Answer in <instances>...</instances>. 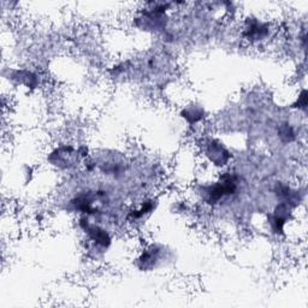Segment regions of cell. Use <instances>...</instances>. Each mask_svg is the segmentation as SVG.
<instances>
[{
	"instance_id": "1",
	"label": "cell",
	"mask_w": 308,
	"mask_h": 308,
	"mask_svg": "<svg viewBox=\"0 0 308 308\" xmlns=\"http://www.w3.org/2000/svg\"><path fill=\"white\" fill-rule=\"evenodd\" d=\"M237 189V178L236 176L230 174H225L220 177V180L209 187L206 190V200L208 204H217L221 199H224L227 195H231L236 192Z\"/></svg>"
},
{
	"instance_id": "2",
	"label": "cell",
	"mask_w": 308,
	"mask_h": 308,
	"mask_svg": "<svg viewBox=\"0 0 308 308\" xmlns=\"http://www.w3.org/2000/svg\"><path fill=\"white\" fill-rule=\"evenodd\" d=\"M81 226L86 230V233L88 234L89 239L97 243L98 246H100V247H104V248L109 247L111 243V237L106 230L101 229V227L99 226L91 225V224L88 223L87 218H82Z\"/></svg>"
},
{
	"instance_id": "3",
	"label": "cell",
	"mask_w": 308,
	"mask_h": 308,
	"mask_svg": "<svg viewBox=\"0 0 308 308\" xmlns=\"http://www.w3.org/2000/svg\"><path fill=\"white\" fill-rule=\"evenodd\" d=\"M207 157L215 165L220 166L226 164L230 158V153L223 146V143L218 142V141H212V142L208 143Z\"/></svg>"
},
{
	"instance_id": "4",
	"label": "cell",
	"mask_w": 308,
	"mask_h": 308,
	"mask_svg": "<svg viewBox=\"0 0 308 308\" xmlns=\"http://www.w3.org/2000/svg\"><path fill=\"white\" fill-rule=\"evenodd\" d=\"M267 32H269V28L265 26V24L259 23L258 21L253 20L252 22L249 21L247 26H246L245 35L249 40H261L267 35Z\"/></svg>"
},
{
	"instance_id": "5",
	"label": "cell",
	"mask_w": 308,
	"mask_h": 308,
	"mask_svg": "<svg viewBox=\"0 0 308 308\" xmlns=\"http://www.w3.org/2000/svg\"><path fill=\"white\" fill-rule=\"evenodd\" d=\"M182 117H184L189 123H196L202 119L204 111L198 106H190L182 111Z\"/></svg>"
},
{
	"instance_id": "6",
	"label": "cell",
	"mask_w": 308,
	"mask_h": 308,
	"mask_svg": "<svg viewBox=\"0 0 308 308\" xmlns=\"http://www.w3.org/2000/svg\"><path fill=\"white\" fill-rule=\"evenodd\" d=\"M152 209H153V201H146L142 205V207L140 209H136V211H132L130 215L132 218H135V219H138V218H142L144 214L149 213Z\"/></svg>"
},
{
	"instance_id": "7",
	"label": "cell",
	"mask_w": 308,
	"mask_h": 308,
	"mask_svg": "<svg viewBox=\"0 0 308 308\" xmlns=\"http://www.w3.org/2000/svg\"><path fill=\"white\" fill-rule=\"evenodd\" d=\"M279 136L284 142H290V141L294 140L295 134L294 130H292L291 127H289V124H284L283 127L279 129Z\"/></svg>"
},
{
	"instance_id": "8",
	"label": "cell",
	"mask_w": 308,
	"mask_h": 308,
	"mask_svg": "<svg viewBox=\"0 0 308 308\" xmlns=\"http://www.w3.org/2000/svg\"><path fill=\"white\" fill-rule=\"evenodd\" d=\"M297 104H298V106H296V107H298V109H301V110L306 109V106H307V92H306V89H303L302 93H301L300 97H298Z\"/></svg>"
}]
</instances>
